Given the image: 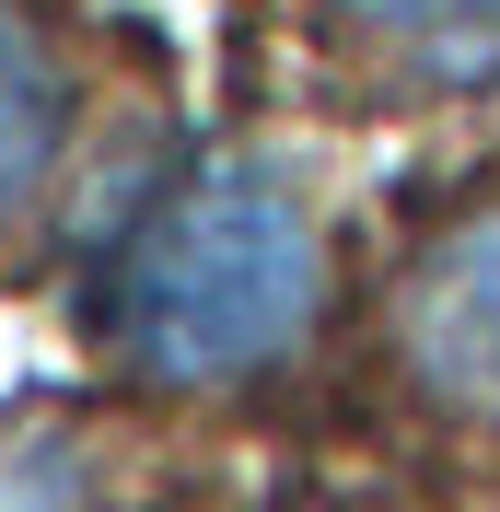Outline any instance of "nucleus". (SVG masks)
Masks as SVG:
<instances>
[{"label": "nucleus", "mask_w": 500, "mask_h": 512, "mask_svg": "<svg viewBox=\"0 0 500 512\" xmlns=\"http://www.w3.org/2000/svg\"><path fill=\"white\" fill-rule=\"evenodd\" d=\"M0 512H82V466L47 443H0Z\"/></svg>", "instance_id": "obj_5"}, {"label": "nucleus", "mask_w": 500, "mask_h": 512, "mask_svg": "<svg viewBox=\"0 0 500 512\" xmlns=\"http://www.w3.org/2000/svg\"><path fill=\"white\" fill-rule=\"evenodd\" d=\"M349 35H373L419 70H454V82H489L500 70V0H326Z\"/></svg>", "instance_id": "obj_4"}, {"label": "nucleus", "mask_w": 500, "mask_h": 512, "mask_svg": "<svg viewBox=\"0 0 500 512\" xmlns=\"http://www.w3.org/2000/svg\"><path fill=\"white\" fill-rule=\"evenodd\" d=\"M407 361L442 408L500 419V210H477L466 233H442L407 280Z\"/></svg>", "instance_id": "obj_2"}, {"label": "nucleus", "mask_w": 500, "mask_h": 512, "mask_svg": "<svg viewBox=\"0 0 500 512\" xmlns=\"http://www.w3.org/2000/svg\"><path fill=\"white\" fill-rule=\"evenodd\" d=\"M326 256H314L303 198L268 163H198L152 222L105 256L94 280V338L128 373L163 384H233L256 361L303 350Z\"/></svg>", "instance_id": "obj_1"}, {"label": "nucleus", "mask_w": 500, "mask_h": 512, "mask_svg": "<svg viewBox=\"0 0 500 512\" xmlns=\"http://www.w3.org/2000/svg\"><path fill=\"white\" fill-rule=\"evenodd\" d=\"M59 128H70V82H59V47L24 24V12H0V222L47 187V163H59Z\"/></svg>", "instance_id": "obj_3"}]
</instances>
